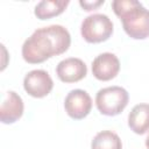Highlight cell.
Masks as SVG:
<instances>
[{
	"label": "cell",
	"instance_id": "obj_1",
	"mask_svg": "<svg viewBox=\"0 0 149 149\" xmlns=\"http://www.w3.org/2000/svg\"><path fill=\"white\" fill-rule=\"evenodd\" d=\"M71 44L68 29L61 24H51L36 29L22 45V57L29 64L43 63L64 54Z\"/></svg>",
	"mask_w": 149,
	"mask_h": 149
},
{
	"label": "cell",
	"instance_id": "obj_2",
	"mask_svg": "<svg viewBox=\"0 0 149 149\" xmlns=\"http://www.w3.org/2000/svg\"><path fill=\"white\" fill-rule=\"evenodd\" d=\"M112 8L121 20L123 30L134 40L149 37V9L136 0H114Z\"/></svg>",
	"mask_w": 149,
	"mask_h": 149
},
{
	"label": "cell",
	"instance_id": "obj_3",
	"mask_svg": "<svg viewBox=\"0 0 149 149\" xmlns=\"http://www.w3.org/2000/svg\"><path fill=\"white\" fill-rule=\"evenodd\" d=\"M129 94L121 86H108L98 91L95 105L98 111L106 116L120 114L128 105Z\"/></svg>",
	"mask_w": 149,
	"mask_h": 149
},
{
	"label": "cell",
	"instance_id": "obj_4",
	"mask_svg": "<svg viewBox=\"0 0 149 149\" xmlns=\"http://www.w3.org/2000/svg\"><path fill=\"white\" fill-rule=\"evenodd\" d=\"M80 34L87 43L105 42L113 34V22L105 14L88 15L81 22Z\"/></svg>",
	"mask_w": 149,
	"mask_h": 149
},
{
	"label": "cell",
	"instance_id": "obj_5",
	"mask_svg": "<svg viewBox=\"0 0 149 149\" xmlns=\"http://www.w3.org/2000/svg\"><path fill=\"white\" fill-rule=\"evenodd\" d=\"M64 108L70 118L74 120H81L90 114L92 109V99L84 90H72L65 97Z\"/></svg>",
	"mask_w": 149,
	"mask_h": 149
},
{
	"label": "cell",
	"instance_id": "obj_6",
	"mask_svg": "<svg viewBox=\"0 0 149 149\" xmlns=\"http://www.w3.org/2000/svg\"><path fill=\"white\" fill-rule=\"evenodd\" d=\"M23 87L29 95L34 98H43L51 92L54 81L47 71L33 70L24 76Z\"/></svg>",
	"mask_w": 149,
	"mask_h": 149
},
{
	"label": "cell",
	"instance_id": "obj_7",
	"mask_svg": "<svg viewBox=\"0 0 149 149\" xmlns=\"http://www.w3.org/2000/svg\"><path fill=\"white\" fill-rule=\"evenodd\" d=\"M120 71V61L112 52H102L92 62V73L101 81H107L116 77Z\"/></svg>",
	"mask_w": 149,
	"mask_h": 149
},
{
	"label": "cell",
	"instance_id": "obj_8",
	"mask_svg": "<svg viewBox=\"0 0 149 149\" xmlns=\"http://www.w3.org/2000/svg\"><path fill=\"white\" fill-rule=\"evenodd\" d=\"M56 74L63 83H76L85 78L87 74V66L80 58L69 57L58 63Z\"/></svg>",
	"mask_w": 149,
	"mask_h": 149
},
{
	"label": "cell",
	"instance_id": "obj_9",
	"mask_svg": "<svg viewBox=\"0 0 149 149\" xmlns=\"http://www.w3.org/2000/svg\"><path fill=\"white\" fill-rule=\"evenodd\" d=\"M22 98L14 91L6 92L0 107V120L2 123L9 125L17 121L23 114Z\"/></svg>",
	"mask_w": 149,
	"mask_h": 149
},
{
	"label": "cell",
	"instance_id": "obj_10",
	"mask_svg": "<svg viewBox=\"0 0 149 149\" xmlns=\"http://www.w3.org/2000/svg\"><path fill=\"white\" fill-rule=\"evenodd\" d=\"M128 127L139 135L149 132V104H137L132 108L128 114Z\"/></svg>",
	"mask_w": 149,
	"mask_h": 149
},
{
	"label": "cell",
	"instance_id": "obj_11",
	"mask_svg": "<svg viewBox=\"0 0 149 149\" xmlns=\"http://www.w3.org/2000/svg\"><path fill=\"white\" fill-rule=\"evenodd\" d=\"M68 0H45L41 1L36 5L34 9V14L40 20H48L54 16H58L62 14L65 8L69 6Z\"/></svg>",
	"mask_w": 149,
	"mask_h": 149
},
{
	"label": "cell",
	"instance_id": "obj_12",
	"mask_svg": "<svg viewBox=\"0 0 149 149\" xmlns=\"http://www.w3.org/2000/svg\"><path fill=\"white\" fill-rule=\"evenodd\" d=\"M91 149H122V142L116 133L102 130L93 137Z\"/></svg>",
	"mask_w": 149,
	"mask_h": 149
},
{
	"label": "cell",
	"instance_id": "obj_13",
	"mask_svg": "<svg viewBox=\"0 0 149 149\" xmlns=\"http://www.w3.org/2000/svg\"><path fill=\"white\" fill-rule=\"evenodd\" d=\"M104 0H99V1H79V5L84 8V10L90 12L93 9H97L99 6L104 5Z\"/></svg>",
	"mask_w": 149,
	"mask_h": 149
},
{
	"label": "cell",
	"instance_id": "obj_14",
	"mask_svg": "<svg viewBox=\"0 0 149 149\" xmlns=\"http://www.w3.org/2000/svg\"><path fill=\"white\" fill-rule=\"evenodd\" d=\"M146 147H147V149H149V135L146 139Z\"/></svg>",
	"mask_w": 149,
	"mask_h": 149
}]
</instances>
